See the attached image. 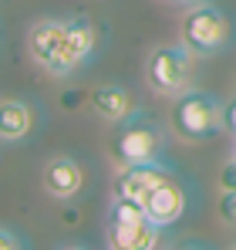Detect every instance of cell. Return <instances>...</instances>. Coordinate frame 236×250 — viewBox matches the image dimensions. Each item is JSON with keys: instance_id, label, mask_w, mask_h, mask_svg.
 <instances>
[{"instance_id": "4", "label": "cell", "mask_w": 236, "mask_h": 250, "mask_svg": "<svg viewBox=\"0 0 236 250\" xmlns=\"http://www.w3.org/2000/svg\"><path fill=\"white\" fill-rule=\"evenodd\" d=\"M179 41L186 44L196 58H213L226 51L233 41V21L216 7V3H189L182 21H179Z\"/></svg>"}, {"instance_id": "15", "label": "cell", "mask_w": 236, "mask_h": 250, "mask_svg": "<svg viewBox=\"0 0 236 250\" xmlns=\"http://www.w3.org/2000/svg\"><path fill=\"white\" fill-rule=\"evenodd\" d=\"M226 132H230V135H236V95L226 102Z\"/></svg>"}, {"instance_id": "10", "label": "cell", "mask_w": 236, "mask_h": 250, "mask_svg": "<svg viewBox=\"0 0 236 250\" xmlns=\"http://www.w3.org/2000/svg\"><path fill=\"white\" fill-rule=\"evenodd\" d=\"M105 240L115 250H149L158 247L162 240V227H156L152 220H138V223H105Z\"/></svg>"}, {"instance_id": "14", "label": "cell", "mask_w": 236, "mask_h": 250, "mask_svg": "<svg viewBox=\"0 0 236 250\" xmlns=\"http://www.w3.org/2000/svg\"><path fill=\"white\" fill-rule=\"evenodd\" d=\"M20 247H24V240H20L14 230L0 227V250H20Z\"/></svg>"}, {"instance_id": "9", "label": "cell", "mask_w": 236, "mask_h": 250, "mask_svg": "<svg viewBox=\"0 0 236 250\" xmlns=\"http://www.w3.org/2000/svg\"><path fill=\"white\" fill-rule=\"evenodd\" d=\"M91 112H95L101 122L121 125L138 112V105H135V98H132V91H128L125 84L108 82V84H98V88L91 91Z\"/></svg>"}, {"instance_id": "5", "label": "cell", "mask_w": 236, "mask_h": 250, "mask_svg": "<svg viewBox=\"0 0 236 250\" xmlns=\"http://www.w3.org/2000/svg\"><path fill=\"white\" fill-rule=\"evenodd\" d=\"M165 149V132L152 119H142L138 112L121 122L115 142H112V156L118 166H142V163H158Z\"/></svg>"}, {"instance_id": "13", "label": "cell", "mask_w": 236, "mask_h": 250, "mask_svg": "<svg viewBox=\"0 0 236 250\" xmlns=\"http://www.w3.org/2000/svg\"><path fill=\"white\" fill-rule=\"evenodd\" d=\"M219 216L236 227V193H219Z\"/></svg>"}, {"instance_id": "2", "label": "cell", "mask_w": 236, "mask_h": 250, "mask_svg": "<svg viewBox=\"0 0 236 250\" xmlns=\"http://www.w3.org/2000/svg\"><path fill=\"white\" fill-rule=\"evenodd\" d=\"M172 128L186 142H206L226 132V102L193 84L189 91L172 98Z\"/></svg>"}, {"instance_id": "7", "label": "cell", "mask_w": 236, "mask_h": 250, "mask_svg": "<svg viewBox=\"0 0 236 250\" xmlns=\"http://www.w3.org/2000/svg\"><path fill=\"white\" fill-rule=\"evenodd\" d=\"M40 186L51 200H75L84 189V169L71 156H54L40 169Z\"/></svg>"}, {"instance_id": "1", "label": "cell", "mask_w": 236, "mask_h": 250, "mask_svg": "<svg viewBox=\"0 0 236 250\" xmlns=\"http://www.w3.org/2000/svg\"><path fill=\"white\" fill-rule=\"evenodd\" d=\"M27 54L51 78H71L98 51V27L88 17H40L27 27Z\"/></svg>"}, {"instance_id": "11", "label": "cell", "mask_w": 236, "mask_h": 250, "mask_svg": "<svg viewBox=\"0 0 236 250\" xmlns=\"http://www.w3.org/2000/svg\"><path fill=\"white\" fill-rule=\"evenodd\" d=\"M38 125V112L24 98H0V142H24Z\"/></svg>"}, {"instance_id": "8", "label": "cell", "mask_w": 236, "mask_h": 250, "mask_svg": "<svg viewBox=\"0 0 236 250\" xmlns=\"http://www.w3.org/2000/svg\"><path fill=\"white\" fill-rule=\"evenodd\" d=\"M145 213H149V220H152L156 227H162V230L176 227V223L182 220V213H186V186H182L176 176H165L156 189L149 193Z\"/></svg>"}, {"instance_id": "17", "label": "cell", "mask_w": 236, "mask_h": 250, "mask_svg": "<svg viewBox=\"0 0 236 250\" xmlns=\"http://www.w3.org/2000/svg\"><path fill=\"white\" fill-rule=\"evenodd\" d=\"M186 3H199V0H186Z\"/></svg>"}, {"instance_id": "6", "label": "cell", "mask_w": 236, "mask_h": 250, "mask_svg": "<svg viewBox=\"0 0 236 250\" xmlns=\"http://www.w3.org/2000/svg\"><path fill=\"white\" fill-rule=\"evenodd\" d=\"M165 176H172V169L162 166V159L158 163H142V166H118L115 179H112V196H125V200H135V203L145 207L149 193Z\"/></svg>"}, {"instance_id": "16", "label": "cell", "mask_w": 236, "mask_h": 250, "mask_svg": "<svg viewBox=\"0 0 236 250\" xmlns=\"http://www.w3.org/2000/svg\"><path fill=\"white\" fill-rule=\"evenodd\" d=\"M233 156H236V135H233Z\"/></svg>"}, {"instance_id": "3", "label": "cell", "mask_w": 236, "mask_h": 250, "mask_svg": "<svg viewBox=\"0 0 236 250\" xmlns=\"http://www.w3.org/2000/svg\"><path fill=\"white\" fill-rule=\"evenodd\" d=\"M196 54L182 41L156 44L145 58V84L162 98H179L196 84Z\"/></svg>"}, {"instance_id": "12", "label": "cell", "mask_w": 236, "mask_h": 250, "mask_svg": "<svg viewBox=\"0 0 236 250\" xmlns=\"http://www.w3.org/2000/svg\"><path fill=\"white\" fill-rule=\"evenodd\" d=\"M216 183H219V193H236V156H230V159L223 163Z\"/></svg>"}]
</instances>
